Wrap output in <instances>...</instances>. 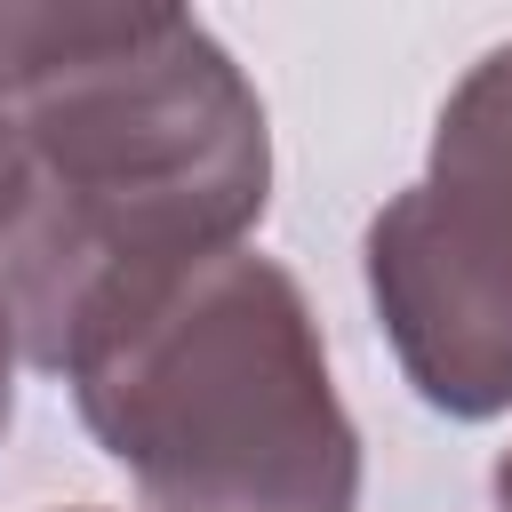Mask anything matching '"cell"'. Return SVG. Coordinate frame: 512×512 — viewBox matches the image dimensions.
<instances>
[{"mask_svg": "<svg viewBox=\"0 0 512 512\" xmlns=\"http://www.w3.org/2000/svg\"><path fill=\"white\" fill-rule=\"evenodd\" d=\"M272 200L264 96L184 8H0V312L72 368L136 288L240 248Z\"/></svg>", "mask_w": 512, "mask_h": 512, "instance_id": "6da1fadb", "label": "cell"}, {"mask_svg": "<svg viewBox=\"0 0 512 512\" xmlns=\"http://www.w3.org/2000/svg\"><path fill=\"white\" fill-rule=\"evenodd\" d=\"M64 384L152 512L360 504V432L328 384L312 304L256 248L136 288L88 328Z\"/></svg>", "mask_w": 512, "mask_h": 512, "instance_id": "7a4b0ae2", "label": "cell"}, {"mask_svg": "<svg viewBox=\"0 0 512 512\" xmlns=\"http://www.w3.org/2000/svg\"><path fill=\"white\" fill-rule=\"evenodd\" d=\"M368 296L440 416L512 408V224L440 184H408L368 224Z\"/></svg>", "mask_w": 512, "mask_h": 512, "instance_id": "3957f363", "label": "cell"}, {"mask_svg": "<svg viewBox=\"0 0 512 512\" xmlns=\"http://www.w3.org/2000/svg\"><path fill=\"white\" fill-rule=\"evenodd\" d=\"M440 192L488 208L496 224H512V40L488 48L456 96L440 104V128H432V176Z\"/></svg>", "mask_w": 512, "mask_h": 512, "instance_id": "277c9868", "label": "cell"}, {"mask_svg": "<svg viewBox=\"0 0 512 512\" xmlns=\"http://www.w3.org/2000/svg\"><path fill=\"white\" fill-rule=\"evenodd\" d=\"M16 360H24V344H16V328H8V312H0V432H8V416H16Z\"/></svg>", "mask_w": 512, "mask_h": 512, "instance_id": "5b68a950", "label": "cell"}, {"mask_svg": "<svg viewBox=\"0 0 512 512\" xmlns=\"http://www.w3.org/2000/svg\"><path fill=\"white\" fill-rule=\"evenodd\" d=\"M496 512H512V448L496 456Z\"/></svg>", "mask_w": 512, "mask_h": 512, "instance_id": "8992f818", "label": "cell"}, {"mask_svg": "<svg viewBox=\"0 0 512 512\" xmlns=\"http://www.w3.org/2000/svg\"><path fill=\"white\" fill-rule=\"evenodd\" d=\"M80 512H88V504H80Z\"/></svg>", "mask_w": 512, "mask_h": 512, "instance_id": "52a82bcc", "label": "cell"}]
</instances>
